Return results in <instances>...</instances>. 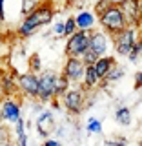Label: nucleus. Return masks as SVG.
<instances>
[{"mask_svg": "<svg viewBox=\"0 0 142 146\" xmlns=\"http://www.w3.org/2000/svg\"><path fill=\"white\" fill-rule=\"evenodd\" d=\"M53 7L49 6V4H42V6H38L35 9L31 15L24 17V20H22V24L18 26L17 33L18 36H22V38H27L29 35H33L36 29H38L40 26H46V24H51L53 20Z\"/></svg>", "mask_w": 142, "mask_h": 146, "instance_id": "nucleus-1", "label": "nucleus"}, {"mask_svg": "<svg viewBox=\"0 0 142 146\" xmlns=\"http://www.w3.org/2000/svg\"><path fill=\"white\" fill-rule=\"evenodd\" d=\"M98 20H100V26H102V29L106 31L108 35H117V33H120L122 29H126L127 26V20H126V15H124V11L120 9V6H109L106 11L102 13V15L98 17Z\"/></svg>", "mask_w": 142, "mask_h": 146, "instance_id": "nucleus-2", "label": "nucleus"}, {"mask_svg": "<svg viewBox=\"0 0 142 146\" xmlns=\"http://www.w3.org/2000/svg\"><path fill=\"white\" fill-rule=\"evenodd\" d=\"M139 27L135 26H127L126 29H122L120 33L113 35V44H115V51L117 55H122V57H129L131 49L135 48V44L139 42V33H137Z\"/></svg>", "mask_w": 142, "mask_h": 146, "instance_id": "nucleus-3", "label": "nucleus"}, {"mask_svg": "<svg viewBox=\"0 0 142 146\" xmlns=\"http://www.w3.org/2000/svg\"><path fill=\"white\" fill-rule=\"evenodd\" d=\"M91 42V31L79 29L71 36H67L66 42V57H82L89 49Z\"/></svg>", "mask_w": 142, "mask_h": 146, "instance_id": "nucleus-4", "label": "nucleus"}, {"mask_svg": "<svg viewBox=\"0 0 142 146\" xmlns=\"http://www.w3.org/2000/svg\"><path fill=\"white\" fill-rule=\"evenodd\" d=\"M62 104L73 115H79L86 104V90L84 88H69L62 97Z\"/></svg>", "mask_w": 142, "mask_h": 146, "instance_id": "nucleus-5", "label": "nucleus"}, {"mask_svg": "<svg viewBox=\"0 0 142 146\" xmlns=\"http://www.w3.org/2000/svg\"><path fill=\"white\" fill-rule=\"evenodd\" d=\"M58 73L51 70H46L38 75V99L48 102L55 97V84H57Z\"/></svg>", "mask_w": 142, "mask_h": 146, "instance_id": "nucleus-6", "label": "nucleus"}, {"mask_svg": "<svg viewBox=\"0 0 142 146\" xmlns=\"http://www.w3.org/2000/svg\"><path fill=\"white\" fill-rule=\"evenodd\" d=\"M62 73L71 82H82L86 75V62L80 57H67L66 64L62 68Z\"/></svg>", "mask_w": 142, "mask_h": 146, "instance_id": "nucleus-7", "label": "nucleus"}, {"mask_svg": "<svg viewBox=\"0 0 142 146\" xmlns=\"http://www.w3.org/2000/svg\"><path fill=\"white\" fill-rule=\"evenodd\" d=\"M0 119L4 122H11V124H17L20 121V102L13 97H6L0 102Z\"/></svg>", "mask_w": 142, "mask_h": 146, "instance_id": "nucleus-8", "label": "nucleus"}, {"mask_svg": "<svg viewBox=\"0 0 142 146\" xmlns=\"http://www.w3.org/2000/svg\"><path fill=\"white\" fill-rule=\"evenodd\" d=\"M17 80H18V88H20L22 95L38 99V75L36 73H33V71L22 73V75L17 77Z\"/></svg>", "mask_w": 142, "mask_h": 146, "instance_id": "nucleus-9", "label": "nucleus"}, {"mask_svg": "<svg viewBox=\"0 0 142 146\" xmlns=\"http://www.w3.org/2000/svg\"><path fill=\"white\" fill-rule=\"evenodd\" d=\"M120 9L124 11L129 26L142 27V0H126L120 4Z\"/></svg>", "mask_w": 142, "mask_h": 146, "instance_id": "nucleus-10", "label": "nucleus"}, {"mask_svg": "<svg viewBox=\"0 0 142 146\" xmlns=\"http://www.w3.org/2000/svg\"><path fill=\"white\" fill-rule=\"evenodd\" d=\"M89 48L95 53H98L100 57H104V53L108 51V33L106 31H91Z\"/></svg>", "mask_w": 142, "mask_h": 146, "instance_id": "nucleus-11", "label": "nucleus"}, {"mask_svg": "<svg viewBox=\"0 0 142 146\" xmlns=\"http://www.w3.org/2000/svg\"><path fill=\"white\" fill-rule=\"evenodd\" d=\"M15 77H18V73H17L15 70H11L9 73L4 71V75H2L0 84H2V88H4L6 97H13L17 91H20V88H18V80H15Z\"/></svg>", "mask_w": 142, "mask_h": 146, "instance_id": "nucleus-12", "label": "nucleus"}, {"mask_svg": "<svg viewBox=\"0 0 142 146\" xmlns=\"http://www.w3.org/2000/svg\"><path fill=\"white\" fill-rule=\"evenodd\" d=\"M36 130L42 137H48L51 131H55V119L51 111H44L40 113L38 121H36Z\"/></svg>", "mask_w": 142, "mask_h": 146, "instance_id": "nucleus-13", "label": "nucleus"}, {"mask_svg": "<svg viewBox=\"0 0 142 146\" xmlns=\"http://www.w3.org/2000/svg\"><path fill=\"white\" fill-rule=\"evenodd\" d=\"M115 57H111V55H104V57H100L97 64H95V70H97V75L100 77V80H104L108 77V73L113 70V66H115Z\"/></svg>", "mask_w": 142, "mask_h": 146, "instance_id": "nucleus-14", "label": "nucleus"}, {"mask_svg": "<svg viewBox=\"0 0 142 146\" xmlns=\"http://www.w3.org/2000/svg\"><path fill=\"white\" fill-rule=\"evenodd\" d=\"M100 84V77L97 75V70H95V66H86V75H84V80H82V88L86 91L97 88Z\"/></svg>", "mask_w": 142, "mask_h": 146, "instance_id": "nucleus-15", "label": "nucleus"}, {"mask_svg": "<svg viewBox=\"0 0 142 146\" xmlns=\"http://www.w3.org/2000/svg\"><path fill=\"white\" fill-rule=\"evenodd\" d=\"M75 18H77V26H79V29H84V31H91V29H93L95 15L91 11H82Z\"/></svg>", "mask_w": 142, "mask_h": 146, "instance_id": "nucleus-16", "label": "nucleus"}, {"mask_svg": "<svg viewBox=\"0 0 142 146\" xmlns=\"http://www.w3.org/2000/svg\"><path fill=\"white\" fill-rule=\"evenodd\" d=\"M69 88H71V80L67 79L64 73H58L57 84H55V97H64V93H66Z\"/></svg>", "mask_w": 142, "mask_h": 146, "instance_id": "nucleus-17", "label": "nucleus"}, {"mask_svg": "<svg viewBox=\"0 0 142 146\" xmlns=\"http://www.w3.org/2000/svg\"><path fill=\"white\" fill-rule=\"evenodd\" d=\"M15 139H17V146H27V133H26L24 119H20L15 124Z\"/></svg>", "mask_w": 142, "mask_h": 146, "instance_id": "nucleus-18", "label": "nucleus"}, {"mask_svg": "<svg viewBox=\"0 0 142 146\" xmlns=\"http://www.w3.org/2000/svg\"><path fill=\"white\" fill-rule=\"evenodd\" d=\"M115 119H117L118 124H122V126H129V124H131V110L127 108V106L118 108L117 111H115Z\"/></svg>", "mask_w": 142, "mask_h": 146, "instance_id": "nucleus-19", "label": "nucleus"}, {"mask_svg": "<svg viewBox=\"0 0 142 146\" xmlns=\"http://www.w3.org/2000/svg\"><path fill=\"white\" fill-rule=\"evenodd\" d=\"M126 75V71H124V68L122 66H118V64H115V66H113V70L108 73V77L104 80L108 82V84H113V82H117V80H120L122 77Z\"/></svg>", "mask_w": 142, "mask_h": 146, "instance_id": "nucleus-20", "label": "nucleus"}, {"mask_svg": "<svg viewBox=\"0 0 142 146\" xmlns=\"http://www.w3.org/2000/svg\"><path fill=\"white\" fill-rule=\"evenodd\" d=\"M80 58L86 62V66H95V64H97V60L100 58V55H98V53H95L93 49L89 48V49H88V51H86L84 55H82Z\"/></svg>", "mask_w": 142, "mask_h": 146, "instance_id": "nucleus-21", "label": "nucleus"}, {"mask_svg": "<svg viewBox=\"0 0 142 146\" xmlns=\"http://www.w3.org/2000/svg\"><path fill=\"white\" fill-rule=\"evenodd\" d=\"M40 70H42V60H40V55L38 53H33L29 57V71L38 73Z\"/></svg>", "mask_w": 142, "mask_h": 146, "instance_id": "nucleus-22", "label": "nucleus"}, {"mask_svg": "<svg viewBox=\"0 0 142 146\" xmlns=\"http://www.w3.org/2000/svg\"><path fill=\"white\" fill-rule=\"evenodd\" d=\"M36 7H38L36 0H22V15H24V17L31 15Z\"/></svg>", "mask_w": 142, "mask_h": 146, "instance_id": "nucleus-23", "label": "nucleus"}, {"mask_svg": "<svg viewBox=\"0 0 142 146\" xmlns=\"http://www.w3.org/2000/svg\"><path fill=\"white\" fill-rule=\"evenodd\" d=\"M75 31H79V26H77V18L69 17L66 20V36H71Z\"/></svg>", "mask_w": 142, "mask_h": 146, "instance_id": "nucleus-24", "label": "nucleus"}, {"mask_svg": "<svg viewBox=\"0 0 142 146\" xmlns=\"http://www.w3.org/2000/svg\"><path fill=\"white\" fill-rule=\"evenodd\" d=\"M88 131L89 133H100L102 131V122L98 119H89L88 121Z\"/></svg>", "mask_w": 142, "mask_h": 146, "instance_id": "nucleus-25", "label": "nucleus"}, {"mask_svg": "<svg viewBox=\"0 0 142 146\" xmlns=\"http://www.w3.org/2000/svg\"><path fill=\"white\" fill-rule=\"evenodd\" d=\"M109 6H113V4H111V0H98V2H97V6H95V11H97V15L100 17V15H102V13L106 11V9H108Z\"/></svg>", "mask_w": 142, "mask_h": 146, "instance_id": "nucleus-26", "label": "nucleus"}, {"mask_svg": "<svg viewBox=\"0 0 142 146\" xmlns=\"http://www.w3.org/2000/svg\"><path fill=\"white\" fill-rule=\"evenodd\" d=\"M140 51H142V44H140V40H139V42L135 44V48L131 49V53H129V57H127V58H129L131 62H135L137 58H139V55H140Z\"/></svg>", "mask_w": 142, "mask_h": 146, "instance_id": "nucleus-27", "label": "nucleus"}, {"mask_svg": "<svg viewBox=\"0 0 142 146\" xmlns=\"http://www.w3.org/2000/svg\"><path fill=\"white\" fill-rule=\"evenodd\" d=\"M127 141L124 139V137H117V139H109L106 141V146H126Z\"/></svg>", "mask_w": 142, "mask_h": 146, "instance_id": "nucleus-28", "label": "nucleus"}, {"mask_svg": "<svg viewBox=\"0 0 142 146\" xmlns=\"http://www.w3.org/2000/svg\"><path fill=\"white\" fill-rule=\"evenodd\" d=\"M53 31H55V35H66V22H57V24L53 26Z\"/></svg>", "mask_w": 142, "mask_h": 146, "instance_id": "nucleus-29", "label": "nucleus"}, {"mask_svg": "<svg viewBox=\"0 0 142 146\" xmlns=\"http://www.w3.org/2000/svg\"><path fill=\"white\" fill-rule=\"evenodd\" d=\"M2 141H11L9 139V130H7V126H4L2 122H0V143Z\"/></svg>", "mask_w": 142, "mask_h": 146, "instance_id": "nucleus-30", "label": "nucleus"}, {"mask_svg": "<svg viewBox=\"0 0 142 146\" xmlns=\"http://www.w3.org/2000/svg\"><path fill=\"white\" fill-rule=\"evenodd\" d=\"M135 88L137 90H142V71H139L135 75Z\"/></svg>", "mask_w": 142, "mask_h": 146, "instance_id": "nucleus-31", "label": "nucleus"}, {"mask_svg": "<svg viewBox=\"0 0 142 146\" xmlns=\"http://www.w3.org/2000/svg\"><path fill=\"white\" fill-rule=\"evenodd\" d=\"M42 146H62V144L58 143V141H55V139H48V141H46V143H44Z\"/></svg>", "mask_w": 142, "mask_h": 146, "instance_id": "nucleus-32", "label": "nucleus"}, {"mask_svg": "<svg viewBox=\"0 0 142 146\" xmlns=\"http://www.w3.org/2000/svg\"><path fill=\"white\" fill-rule=\"evenodd\" d=\"M6 99V93H4V88H2V84H0V102Z\"/></svg>", "mask_w": 142, "mask_h": 146, "instance_id": "nucleus-33", "label": "nucleus"}, {"mask_svg": "<svg viewBox=\"0 0 142 146\" xmlns=\"http://www.w3.org/2000/svg\"><path fill=\"white\" fill-rule=\"evenodd\" d=\"M0 146H17V144H13L11 141H2V143H0Z\"/></svg>", "mask_w": 142, "mask_h": 146, "instance_id": "nucleus-34", "label": "nucleus"}, {"mask_svg": "<svg viewBox=\"0 0 142 146\" xmlns=\"http://www.w3.org/2000/svg\"><path fill=\"white\" fill-rule=\"evenodd\" d=\"M122 2H126V0H111V4H115V6H120Z\"/></svg>", "mask_w": 142, "mask_h": 146, "instance_id": "nucleus-35", "label": "nucleus"}, {"mask_svg": "<svg viewBox=\"0 0 142 146\" xmlns=\"http://www.w3.org/2000/svg\"><path fill=\"white\" fill-rule=\"evenodd\" d=\"M0 15L4 17V0H0Z\"/></svg>", "mask_w": 142, "mask_h": 146, "instance_id": "nucleus-36", "label": "nucleus"}, {"mask_svg": "<svg viewBox=\"0 0 142 146\" xmlns=\"http://www.w3.org/2000/svg\"><path fill=\"white\" fill-rule=\"evenodd\" d=\"M139 40H140V44H142V27H140V36H139Z\"/></svg>", "mask_w": 142, "mask_h": 146, "instance_id": "nucleus-37", "label": "nucleus"}, {"mask_svg": "<svg viewBox=\"0 0 142 146\" xmlns=\"http://www.w3.org/2000/svg\"><path fill=\"white\" fill-rule=\"evenodd\" d=\"M2 22H4V17H2V15H0V26H2Z\"/></svg>", "mask_w": 142, "mask_h": 146, "instance_id": "nucleus-38", "label": "nucleus"}, {"mask_svg": "<svg viewBox=\"0 0 142 146\" xmlns=\"http://www.w3.org/2000/svg\"><path fill=\"white\" fill-rule=\"evenodd\" d=\"M2 75H4V71H2V70H0V80H2Z\"/></svg>", "mask_w": 142, "mask_h": 146, "instance_id": "nucleus-39", "label": "nucleus"}, {"mask_svg": "<svg viewBox=\"0 0 142 146\" xmlns=\"http://www.w3.org/2000/svg\"><path fill=\"white\" fill-rule=\"evenodd\" d=\"M139 146H142V141H140V143H139Z\"/></svg>", "mask_w": 142, "mask_h": 146, "instance_id": "nucleus-40", "label": "nucleus"}, {"mask_svg": "<svg viewBox=\"0 0 142 146\" xmlns=\"http://www.w3.org/2000/svg\"><path fill=\"white\" fill-rule=\"evenodd\" d=\"M0 121H2V119H0Z\"/></svg>", "mask_w": 142, "mask_h": 146, "instance_id": "nucleus-41", "label": "nucleus"}]
</instances>
